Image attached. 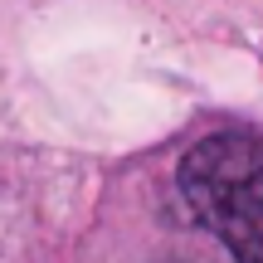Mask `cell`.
Segmentation results:
<instances>
[{
	"mask_svg": "<svg viewBox=\"0 0 263 263\" xmlns=\"http://www.w3.org/2000/svg\"><path fill=\"white\" fill-rule=\"evenodd\" d=\"M180 195L234 263H263V146L239 132L195 141L180 161Z\"/></svg>",
	"mask_w": 263,
	"mask_h": 263,
	"instance_id": "1",
	"label": "cell"
}]
</instances>
